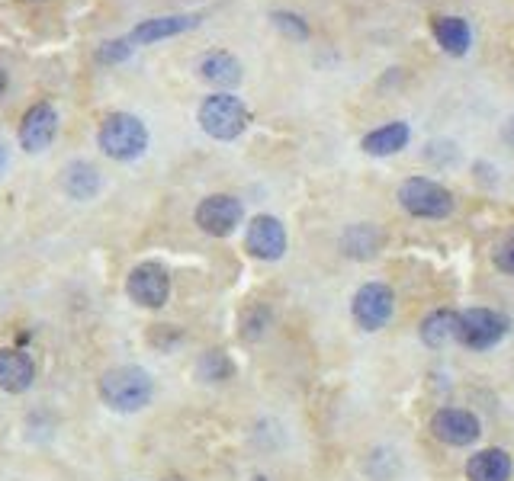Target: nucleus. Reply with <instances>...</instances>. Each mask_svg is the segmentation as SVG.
Listing matches in <instances>:
<instances>
[{
  "mask_svg": "<svg viewBox=\"0 0 514 481\" xmlns=\"http://www.w3.org/2000/svg\"><path fill=\"white\" fill-rule=\"evenodd\" d=\"M151 395H155V382H151V376L142 366H116L110 372H103L100 379L103 405L119 414L142 411L151 401Z\"/></svg>",
  "mask_w": 514,
  "mask_h": 481,
  "instance_id": "1",
  "label": "nucleus"
},
{
  "mask_svg": "<svg viewBox=\"0 0 514 481\" xmlns=\"http://www.w3.org/2000/svg\"><path fill=\"white\" fill-rule=\"evenodd\" d=\"M97 145L113 161H135L148 148V129L139 116L132 113H110L97 132Z\"/></svg>",
  "mask_w": 514,
  "mask_h": 481,
  "instance_id": "2",
  "label": "nucleus"
},
{
  "mask_svg": "<svg viewBox=\"0 0 514 481\" xmlns=\"http://www.w3.org/2000/svg\"><path fill=\"white\" fill-rule=\"evenodd\" d=\"M248 122H251L248 106L238 97H232V93H213V97H206L200 106L203 132L219 138V142H232V138H238L248 129Z\"/></svg>",
  "mask_w": 514,
  "mask_h": 481,
  "instance_id": "3",
  "label": "nucleus"
},
{
  "mask_svg": "<svg viewBox=\"0 0 514 481\" xmlns=\"http://www.w3.org/2000/svg\"><path fill=\"white\" fill-rule=\"evenodd\" d=\"M399 203L415 219H447L453 212V193L428 177H408L399 186Z\"/></svg>",
  "mask_w": 514,
  "mask_h": 481,
  "instance_id": "4",
  "label": "nucleus"
},
{
  "mask_svg": "<svg viewBox=\"0 0 514 481\" xmlns=\"http://www.w3.org/2000/svg\"><path fill=\"white\" fill-rule=\"evenodd\" d=\"M126 292L135 305L142 308H161L171 299V276L168 270L155 260H145L139 267H132L129 279H126Z\"/></svg>",
  "mask_w": 514,
  "mask_h": 481,
  "instance_id": "5",
  "label": "nucleus"
},
{
  "mask_svg": "<svg viewBox=\"0 0 514 481\" xmlns=\"http://www.w3.org/2000/svg\"><path fill=\"white\" fill-rule=\"evenodd\" d=\"M392 308H396V296H392V289L383 286V283H367V286L357 289L351 312H354V321L364 331H380L389 324Z\"/></svg>",
  "mask_w": 514,
  "mask_h": 481,
  "instance_id": "6",
  "label": "nucleus"
},
{
  "mask_svg": "<svg viewBox=\"0 0 514 481\" xmlns=\"http://www.w3.org/2000/svg\"><path fill=\"white\" fill-rule=\"evenodd\" d=\"M508 318L489 312V308H470L466 315H460V340L470 350H489L498 340L508 334Z\"/></svg>",
  "mask_w": 514,
  "mask_h": 481,
  "instance_id": "7",
  "label": "nucleus"
},
{
  "mask_svg": "<svg viewBox=\"0 0 514 481\" xmlns=\"http://www.w3.org/2000/svg\"><path fill=\"white\" fill-rule=\"evenodd\" d=\"M238 222H241V203L229 193L206 196L203 203L196 206V225L213 238H229L238 228Z\"/></svg>",
  "mask_w": 514,
  "mask_h": 481,
  "instance_id": "8",
  "label": "nucleus"
},
{
  "mask_svg": "<svg viewBox=\"0 0 514 481\" xmlns=\"http://www.w3.org/2000/svg\"><path fill=\"white\" fill-rule=\"evenodd\" d=\"M431 433L447 446H470L479 440L482 424L473 411L463 408H441L431 417Z\"/></svg>",
  "mask_w": 514,
  "mask_h": 481,
  "instance_id": "9",
  "label": "nucleus"
},
{
  "mask_svg": "<svg viewBox=\"0 0 514 481\" xmlns=\"http://www.w3.org/2000/svg\"><path fill=\"white\" fill-rule=\"evenodd\" d=\"M58 135V110L52 103H36L33 110H26L20 122V145L29 154L45 151Z\"/></svg>",
  "mask_w": 514,
  "mask_h": 481,
  "instance_id": "10",
  "label": "nucleus"
},
{
  "mask_svg": "<svg viewBox=\"0 0 514 481\" xmlns=\"http://www.w3.org/2000/svg\"><path fill=\"white\" fill-rule=\"evenodd\" d=\"M245 247L261 260H280L286 251V228L274 215H257V219L248 225L245 235Z\"/></svg>",
  "mask_w": 514,
  "mask_h": 481,
  "instance_id": "11",
  "label": "nucleus"
},
{
  "mask_svg": "<svg viewBox=\"0 0 514 481\" xmlns=\"http://www.w3.org/2000/svg\"><path fill=\"white\" fill-rule=\"evenodd\" d=\"M36 382V363L26 350L4 347L0 350V392L23 395Z\"/></svg>",
  "mask_w": 514,
  "mask_h": 481,
  "instance_id": "12",
  "label": "nucleus"
},
{
  "mask_svg": "<svg viewBox=\"0 0 514 481\" xmlns=\"http://www.w3.org/2000/svg\"><path fill=\"white\" fill-rule=\"evenodd\" d=\"M196 26H200V17H196V13H174V17L142 20L129 33V39H132V45H151V42L180 36V33H187V29H196Z\"/></svg>",
  "mask_w": 514,
  "mask_h": 481,
  "instance_id": "13",
  "label": "nucleus"
},
{
  "mask_svg": "<svg viewBox=\"0 0 514 481\" xmlns=\"http://www.w3.org/2000/svg\"><path fill=\"white\" fill-rule=\"evenodd\" d=\"M466 478L470 481H508L511 478V456L505 449H482L466 462Z\"/></svg>",
  "mask_w": 514,
  "mask_h": 481,
  "instance_id": "14",
  "label": "nucleus"
},
{
  "mask_svg": "<svg viewBox=\"0 0 514 481\" xmlns=\"http://www.w3.org/2000/svg\"><path fill=\"white\" fill-rule=\"evenodd\" d=\"M421 340L428 347H447L450 340H460V315L450 308H437L425 321H421Z\"/></svg>",
  "mask_w": 514,
  "mask_h": 481,
  "instance_id": "15",
  "label": "nucleus"
},
{
  "mask_svg": "<svg viewBox=\"0 0 514 481\" xmlns=\"http://www.w3.org/2000/svg\"><path fill=\"white\" fill-rule=\"evenodd\" d=\"M200 77L216 87H235L241 81V61L229 52H209L200 61Z\"/></svg>",
  "mask_w": 514,
  "mask_h": 481,
  "instance_id": "16",
  "label": "nucleus"
},
{
  "mask_svg": "<svg viewBox=\"0 0 514 481\" xmlns=\"http://www.w3.org/2000/svg\"><path fill=\"white\" fill-rule=\"evenodd\" d=\"M408 138H412V129L405 126V122H389V126L376 129L370 135H364V151L373 154V158H386V154H396L408 145Z\"/></svg>",
  "mask_w": 514,
  "mask_h": 481,
  "instance_id": "17",
  "label": "nucleus"
},
{
  "mask_svg": "<svg viewBox=\"0 0 514 481\" xmlns=\"http://www.w3.org/2000/svg\"><path fill=\"white\" fill-rule=\"evenodd\" d=\"M431 29H434L437 45H441L444 52H450V55H463L466 49H470L473 33H470V23H466L463 17H437V20L431 23Z\"/></svg>",
  "mask_w": 514,
  "mask_h": 481,
  "instance_id": "18",
  "label": "nucleus"
},
{
  "mask_svg": "<svg viewBox=\"0 0 514 481\" xmlns=\"http://www.w3.org/2000/svg\"><path fill=\"white\" fill-rule=\"evenodd\" d=\"M383 247V235L373 225H351L341 238V251L354 260L376 257V251Z\"/></svg>",
  "mask_w": 514,
  "mask_h": 481,
  "instance_id": "19",
  "label": "nucleus"
},
{
  "mask_svg": "<svg viewBox=\"0 0 514 481\" xmlns=\"http://www.w3.org/2000/svg\"><path fill=\"white\" fill-rule=\"evenodd\" d=\"M100 190V174L94 164L78 161L65 170V193L74 199H94Z\"/></svg>",
  "mask_w": 514,
  "mask_h": 481,
  "instance_id": "20",
  "label": "nucleus"
},
{
  "mask_svg": "<svg viewBox=\"0 0 514 481\" xmlns=\"http://www.w3.org/2000/svg\"><path fill=\"white\" fill-rule=\"evenodd\" d=\"M235 372L232 360L225 356L222 350H209L203 360H200V376L209 379V382H222V379H229Z\"/></svg>",
  "mask_w": 514,
  "mask_h": 481,
  "instance_id": "21",
  "label": "nucleus"
},
{
  "mask_svg": "<svg viewBox=\"0 0 514 481\" xmlns=\"http://www.w3.org/2000/svg\"><path fill=\"white\" fill-rule=\"evenodd\" d=\"M132 49H135V45H132L129 36H126V39H113V42H107V45H103V49L97 52V58H100V61H110V65H113V61L129 58Z\"/></svg>",
  "mask_w": 514,
  "mask_h": 481,
  "instance_id": "22",
  "label": "nucleus"
},
{
  "mask_svg": "<svg viewBox=\"0 0 514 481\" xmlns=\"http://www.w3.org/2000/svg\"><path fill=\"white\" fill-rule=\"evenodd\" d=\"M274 23L283 29V33H290L293 39H306L309 36V26L302 23L299 17H293V13H274Z\"/></svg>",
  "mask_w": 514,
  "mask_h": 481,
  "instance_id": "23",
  "label": "nucleus"
},
{
  "mask_svg": "<svg viewBox=\"0 0 514 481\" xmlns=\"http://www.w3.org/2000/svg\"><path fill=\"white\" fill-rule=\"evenodd\" d=\"M495 267L502 273H514V238H508L495 247Z\"/></svg>",
  "mask_w": 514,
  "mask_h": 481,
  "instance_id": "24",
  "label": "nucleus"
},
{
  "mask_svg": "<svg viewBox=\"0 0 514 481\" xmlns=\"http://www.w3.org/2000/svg\"><path fill=\"white\" fill-rule=\"evenodd\" d=\"M4 90H7V71L0 68V97H4Z\"/></svg>",
  "mask_w": 514,
  "mask_h": 481,
  "instance_id": "25",
  "label": "nucleus"
},
{
  "mask_svg": "<svg viewBox=\"0 0 514 481\" xmlns=\"http://www.w3.org/2000/svg\"><path fill=\"white\" fill-rule=\"evenodd\" d=\"M505 138H508V142L514 145V119L508 122V129H505Z\"/></svg>",
  "mask_w": 514,
  "mask_h": 481,
  "instance_id": "26",
  "label": "nucleus"
}]
</instances>
